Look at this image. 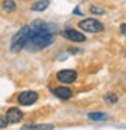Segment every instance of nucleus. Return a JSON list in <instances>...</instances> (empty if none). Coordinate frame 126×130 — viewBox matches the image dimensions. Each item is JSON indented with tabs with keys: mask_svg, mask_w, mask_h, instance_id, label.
Instances as JSON below:
<instances>
[{
	"mask_svg": "<svg viewBox=\"0 0 126 130\" xmlns=\"http://www.w3.org/2000/svg\"><path fill=\"white\" fill-rule=\"evenodd\" d=\"M53 43V34H42V32H34L31 29V36L25 45L27 50L30 51H37L42 48H47Z\"/></svg>",
	"mask_w": 126,
	"mask_h": 130,
	"instance_id": "f257e3e1",
	"label": "nucleus"
},
{
	"mask_svg": "<svg viewBox=\"0 0 126 130\" xmlns=\"http://www.w3.org/2000/svg\"><path fill=\"white\" fill-rule=\"evenodd\" d=\"M30 36H31V25L22 26V29H20L17 34L12 37V40H11V51H12V53H17V51L22 50V48H25V45H27Z\"/></svg>",
	"mask_w": 126,
	"mask_h": 130,
	"instance_id": "f03ea898",
	"label": "nucleus"
},
{
	"mask_svg": "<svg viewBox=\"0 0 126 130\" xmlns=\"http://www.w3.org/2000/svg\"><path fill=\"white\" fill-rule=\"evenodd\" d=\"M78 26H80V29H83L86 32H100L104 29V25L97 19H84L78 23Z\"/></svg>",
	"mask_w": 126,
	"mask_h": 130,
	"instance_id": "7ed1b4c3",
	"label": "nucleus"
},
{
	"mask_svg": "<svg viewBox=\"0 0 126 130\" xmlns=\"http://www.w3.org/2000/svg\"><path fill=\"white\" fill-rule=\"evenodd\" d=\"M78 77V73L75 70H61L56 74V79L59 80L61 84H73Z\"/></svg>",
	"mask_w": 126,
	"mask_h": 130,
	"instance_id": "20e7f679",
	"label": "nucleus"
},
{
	"mask_svg": "<svg viewBox=\"0 0 126 130\" xmlns=\"http://www.w3.org/2000/svg\"><path fill=\"white\" fill-rule=\"evenodd\" d=\"M37 93L36 91H23V93H20L19 96H17V102L20 104V105H25V107H28V105H33L36 101H37Z\"/></svg>",
	"mask_w": 126,
	"mask_h": 130,
	"instance_id": "39448f33",
	"label": "nucleus"
},
{
	"mask_svg": "<svg viewBox=\"0 0 126 130\" xmlns=\"http://www.w3.org/2000/svg\"><path fill=\"white\" fill-rule=\"evenodd\" d=\"M62 36L66 39H69V40H72V42H84L86 40V36L81 31H76V29H72V28L64 29L62 31Z\"/></svg>",
	"mask_w": 126,
	"mask_h": 130,
	"instance_id": "423d86ee",
	"label": "nucleus"
},
{
	"mask_svg": "<svg viewBox=\"0 0 126 130\" xmlns=\"http://www.w3.org/2000/svg\"><path fill=\"white\" fill-rule=\"evenodd\" d=\"M22 116H23V113L17 108V107H11L8 111H6V119H8V122L9 124H16V122H19L20 119H22Z\"/></svg>",
	"mask_w": 126,
	"mask_h": 130,
	"instance_id": "0eeeda50",
	"label": "nucleus"
},
{
	"mask_svg": "<svg viewBox=\"0 0 126 130\" xmlns=\"http://www.w3.org/2000/svg\"><path fill=\"white\" fill-rule=\"evenodd\" d=\"M53 94L56 96V98H59V99H70V98L73 96V91L69 88V87H56L55 90H53Z\"/></svg>",
	"mask_w": 126,
	"mask_h": 130,
	"instance_id": "6e6552de",
	"label": "nucleus"
},
{
	"mask_svg": "<svg viewBox=\"0 0 126 130\" xmlns=\"http://www.w3.org/2000/svg\"><path fill=\"white\" fill-rule=\"evenodd\" d=\"M53 124H25L22 130H53Z\"/></svg>",
	"mask_w": 126,
	"mask_h": 130,
	"instance_id": "1a4fd4ad",
	"label": "nucleus"
},
{
	"mask_svg": "<svg viewBox=\"0 0 126 130\" xmlns=\"http://www.w3.org/2000/svg\"><path fill=\"white\" fill-rule=\"evenodd\" d=\"M48 6H50V0H41V2H36L31 6V9L36 11V12H41V11H45Z\"/></svg>",
	"mask_w": 126,
	"mask_h": 130,
	"instance_id": "9d476101",
	"label": "nucleus"
},
{
	"mask_svg": "<svg viewBox=\"0 0 126 130\" xmlns=\"http://www.w3.org/2000/svg\"><path fill=\"white\" fill-rule=\"evenodd\" d=\"M87 118L92 121H104V119H107V115L103 111H93V113H89Z\"/></svg>",
	"mask_w": 126,
	"mask_h": 130,
	"instance_id": "9b49d317",
	"label": "nucleus"
},
{
	"mask_svg": "<svg viewBox=\"0 0 126 130\" xmlns=\"http://www.w3.org/2000/svg\"><path fill=\"white\" fill-rule=\"evenodd\" d=\"M2 6H3L5 11H14L16 9V3L12 2V0H5V2L2 3Z\"/></svg>",
	"mask_w": 126,
	"mask_h": 130,
	"instance_id": "f8f14e48",
	"label": "nucleus"
},
{
	"mask_svg": "<svg viewBox=\"0 0 126 130\" xmlns=\"http://www.w3.org/2000/svg\"><path fill=\"white\" fill-rule=\"evenodd\" d=\"M104 99H106V102H109V104H115V102L118 101V98H117L115 94H107Z\"/></svg>",
	"mask_w": 126,
	"mask_h": 130,
	"instance_id": "ddd939ff",
	"label": "nucleus"
},
{
	"mask_svg": "<svg viewBox=\"0 0 126 130\" xmlns=\"http://www.w3.org/2000/svg\"><path fill=\"white\" fill-rule=\"evenodd\" d=\"M90 12H92V14H100V15H101V14H104L106 11H104L103 8H98V6H90Z\"/></svg>",
	"mask_w": 126,
	"mask_h": 130,
	"instance_id": "4468645a",
	"label": "nucleus"
},
{
	"mask_svg": "<svg viewBox=\"0 0 126 130\" xmlns=\"http://www.w3.org/2000/svg\"><path fill=\"white\" fill-rule=\"evenodd\" d=\"M8 124H9V122H8L6 118H2V116H0V128H5Z\"/></svg>",
	"mask_w": 126,
	"mask_h": 130,
	"instance_id": "2eb2a0df",
	"label": "nucleus"
},
{
	"mask_svg": "<svg viewBox=\"0 0 126 130\" xmlns=\"http://www.w3.org/2000/svg\"><path fill=\"white\" fill-rule=\"evenodd\" d=\"M120 31H121L123 36H126V23H121V25H120Z\"/></svg>",
	"mask_w": 126,
	"mask_h": 130,
	"instance_id": "dca6fc26",
	"label": "nucleus"
}]
</instances>
